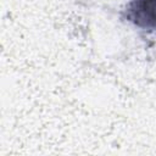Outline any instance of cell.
<instances>
[{"mask_svg": "<svg viewBox=\"0 0 156 156\" xmlns=\"http://www.w3.org/2000/svg\"><path fill=\"white\" fill-rule=\"evenodd\" d=\"M132 11L139 24L156 28V0H135Z\"/></svg>", "mask_w": 156, "mask_h": 156, "instance_id": "obj_1", "label": "cell"}]
</instances>
